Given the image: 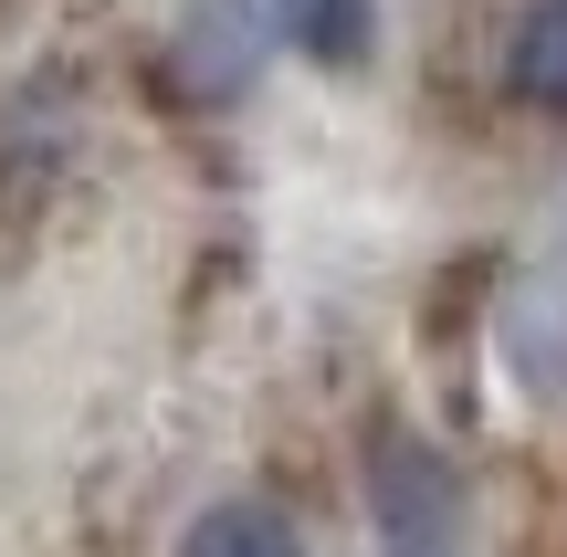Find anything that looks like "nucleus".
<instances>
[{"label":"nucleus","mask_w":567,"mask_h":557,"mask_svg":"<svg viewBox=\"0 0 567 557\" xmlns=\"http://www.w3.org/2000/svg\"><path fill=\"white\" fill-rule=\"evenodd\" d=\"M295 11H305V0H189V21H179L189 74L231 95V84L274 53V32H295Z\"/></svg>","instance_id":"nucleus-3"},{"label":"nucleus","mask_w":567,"mask_h":557,"mask_svg":"<svg viewBox=\"0 0 567 557\" xmlns=\"http://www.w3.org/2000/svg\"><path fill=\"white\" fill-rule=\"evenodd\" d=\"M368 526H379V557H463L473 505L431 432H410V421L368 432Z\"/></svg>","instance_id":"nucleus-1"},{"label":"nucleus","mask_w":567,"mask_h":557,"mask_svg":"<svg viewBox=\"0 0 567 557\" xmlns=\"http://www.w3.org/2000/svg\"><path fill=\"white\" fill-rule=\"evenodd\" d=\"M505 84L536 116H567V0H526L505 32Z\"/></svg>","instance_id":"nucleus-5"},{"label":"nucleus","mask_w":567,"mask_h":557,"mask_svg":"<svg viewBox=\"0 0 567 557\" xmlns=\"http://www.w3.org/2000/svg\"><path fill=\"white\" fill-rule=\"evenodd\" d=\"M179 557H305V526L264 495H221L179 526Z\"/></svg>","instance_id":"nucleus-4"},{"label":"nucleus","mask_w":567,"mask_h":557,"mask_svg":"<svg viewBox=\"0 0 567 557\" xmlns=\"http://www.w3.org/2000/svg\"><path fill=\"white\" fill-rule=\"evenodd\" d=\"M494 337H505V369L526 379V390H547V400L567 390V221L547 231V252L505 285V327Z\"/></svg>","instance_id":"nucleus-2"}]
</instances>
